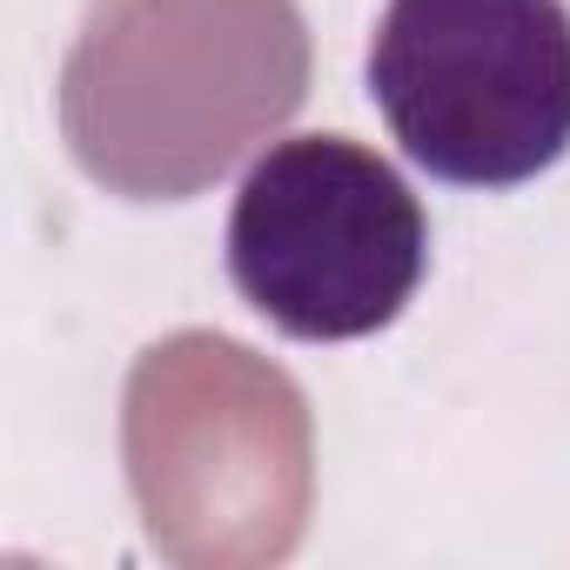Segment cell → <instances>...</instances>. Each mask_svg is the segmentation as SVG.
I'll use <instances>...</instances> for the list:
<instances>
[{
    "label": "cell",
    "mask_w": 570,
    "mask_h": 570,
    "mask_svg": "<svg viewBox=\"0 0 570 570\" xmlns=\"http://www.w3.org/2000/svg\"><path fill=\"white\" fill-rule=\"evenodd\" d=\"M430 275V215L350 135L268 141L228 208V282L289 343H363Z\"/></svg>",
    "instance_id": "1"
},
{
    "label": "cell",
    "mask_w": 570,
    "mask_h": 570,
    "mask_svg": "<svg viewBox=\"0 0 570 570\" xmlns=\"http://www.w3.org/2000/svg\"><path fill=\"white\" fill-rule=\"evenodd\" d=\"M370 101L443 188H523L570 155L563 0H390L370 35Z\"/></svg>",
    "instance_id": "2"
}]
</instances>
